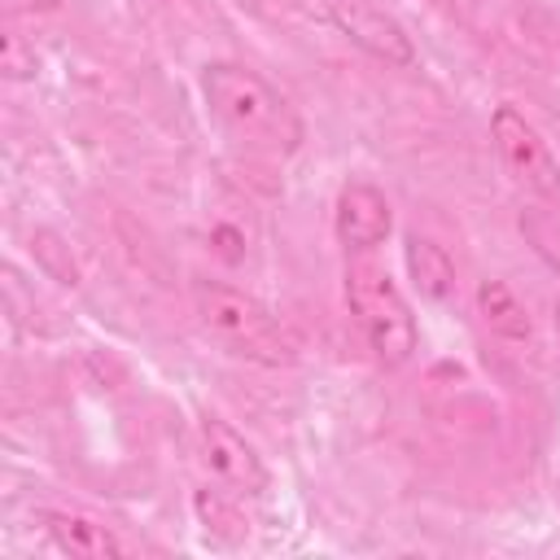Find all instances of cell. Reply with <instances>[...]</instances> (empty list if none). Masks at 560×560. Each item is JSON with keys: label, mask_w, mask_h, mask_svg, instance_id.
<instances>
[{"label": "cell", "mask_w": 560, "mask_h": 560, "mask_svg": "<svg viewBox=\"0 0 560 560\" xmlns=\"http://www.w3.org/2000/svg\"><path fill=\"white\" fill-rule=\"evenodd\" d=\"M201 101L210 118L249 153L289 158L302 149V118L289 96L267 83L254 66L241 61H206L201 66Z\"/></svg>", "instance_id": "1"}, {"label": "cell", "mask_w": 560, "mask_h": 560, "mask_svg": "<svg viewBox=\"0 0 560 560\" xmlns=\"http://www.w3.org/2000/svg\"><path fill=\"white\" fill-rule=\"evenodd\" d=\"M192 311L201 328L236 359L262 363V368H289L298 363V337L289 324L258 302L254 293L223 284V280H192Z\"/></svg>", "instance_id": "2"}, {"label": "cell", "mask_w": 560, "mask_h": 560, "mask_svg": "<svg viewBox=\"0 0 560 560\" xmlns=\"http://www.w3.org/2000/svg\"><path fill=\"white\" fill-rule=\"evenodd\" d=\"M346 302H350V311H354V319H359L372 354L385 368H402L416 354L420 332H416L411 302L402 298L398 280L385 267H376L368 258L350 262L346 267Z\"/></svg>", "instance_id": "3"}, {"label": "cell", "mask_w": 560, "mask_h": 560, "mask_svg": "<svg viewBox=\"0 0 560 560\" xmlns=\"http://www.w3.org/2000/svg\"><path fill=\"white\" fill-rule=\"evenodd\" d=\"M490 140H494V153H499L503 175L534 206L560 214V162H556L551 144L538 136V127L516 105H499L490 114Z\"/></svg>", "instance_id": "4"}, {"label": "cell", "mask_w": 560, "mask_h": 560, "mask_svg": "<svg viewBox=\"0 0 560 560\" xmlns=\"http://www.w3.org/2000/svg\"><path fill=\"white\" fill-rule=\"evenodd\" d=\"M197 442H201V459L210 468V477L236 494V499H254L267 490V464L262 455L245 442V433H236L223 416H201L197 420Z\"/></svg>", "instance_id": "5"}, {"label": "cell", "mask_w": 560, "mask_h": 560, "mask_svg": "<svg viewBox=\"0 0 560 560\" xmlns=\"http://www.w3.org/2000/svg\"><path fill=\"white\" fill-rule=\"evenodd\" d=\"M328 13L337 22V31L350 44H359L368 57H376L385 66H416V44H411V35L398 18H389V13H381L363 0H332Z\"/></svg>", "instance_id": "6"}, {"label": "cell", "mask_w": 560, "mask_h": 560, "mask_svg": "<svg viewBox=\"0 0 560 560\" xmlns=\"http://www.w3.org/2000/svg\"><path fill=\"white\" fill-rule=\"evenodd\" d=\"M332 223H337V236L346 249H359V254H372L389 228H394V210H389V197L368 184V179H350L341 192H337V210H332Z\"/></svg>", "instance_id": "7"}, {"label": "cell", "mask_w": 560, "mask_h": 560, "mask_svg": "<svg viewBox=\"0 0 560 560\" xmlns=\"http://www.w3.org/2000/svg\"><path fill=\"white\" fill-rule=\"evenodd\" d=\"M39 521H44L52 547L66 551V556L114 560V556L127 551L122 538H118L109 525H101V521H92V516H83V512H39Z\"/></svg>", "instance_id": "8"}, {"label": "cell", "mask_w": 560, "mask_h": 560, "mask_svg": "<svg viewBox=\"0 0 560 560\" xmlns=\"http://www.w3.org/2000/svg\"><path fill=\"white\" fill-rule=\"evenodd\" d=\"M477 315H481V324H486L499 341H508V346L534 341V319H529L525 302L516 298V289H512L508 280H481V284H477Z\"/></svg>", "instance_id": "9"}, {"label": "cell", "mask_w": 560, "mask_h": 560, "mask_svg": "<svg viewBox=\"0 0 560 560\" xmlns=\"http://www.w3.org/2000/svg\"><path fill=\"white\" fill-rule=\"evenodd\" d=\"M402 258H407V276H411V284L420 289V298L446 302V298L455 293V262H451V254H446L433 236L407 232Z\"/></svg>", "instance_id": "10"}, {"label": "cell", "mask_w": 560, "mask_h": 560, "mask_svg": "<svg viewBox=\"0 0 560 560\" xmlns=\"http://www.w3.org/2000/svg\"><path fill=\"white\" fill-rule=\"evenodd\" d=\"M521 236L529 241V249L560 276V214L551 210H521Z\"/></svg>", "instance_id": "11"}, {"label": "cell", "mask_w": 560, "mask_h": 560, "mask_svg": "<svg viewBox=\"0 0 560 560\" xmlns=\"http://www.w3.org/2000/svg\"><path fill=\"white\" fill-rule=\"evenodd\" d=\"M35 254H39V262H44V271L52 276V280H61V284H79V267H74V258H70V245H61V236L57 232H35Z\"/></svg>", "instance_id": "12"}, {"label": "cell", "mask_w": 560, "mask_h": 560, "mask_svg": "<svg viewBox=\"0 0 560 560\" xmlns=\"http://www.w3.org/2000/svg\"><path fill=\"white\" fill-rule=\"evenodd\" d=\"M0 66L9 79H35V48L18 31H4L0 35Z\"/></svg>", "instance_id": "13"}, {"label": "cell", "mask_w": 560, "mask_h": 560, "mask_svg": "<svg viewBox=\"0 0 560 560\" xmlns=\"http://www.w3.org/2000/svg\"><path fill=\"white\" fill-rule=\"evenodd\" d=\"M18 13H57L66 0H9Z\"/></svg>", "instance_id": "14"}, {"label": "cell", "mask_w": 560, "mask_h": 560, "mask_svg": "<svg viewBox=\"0 0 560 560\" xmlns=\"http://www.w3.org/2000/svg\"><path fill=\"white\" fill-rule=\"evenodd\" d=\"M551 319H556V332H560V298H556V306H551Z\"/></svg>", "instance_id": "15"}]
</instances>
